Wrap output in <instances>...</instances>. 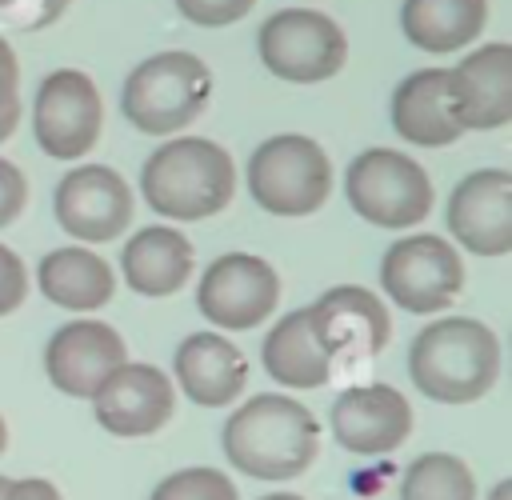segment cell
Returning a JSON list of instances; mask_svg holds the SVG:
<instances>
[{"mask_svg": "<svg viewBox=\"0 0 512 500\" xmlns=\"http://www.w3.org/2000/svg\"><path fill=\"white\" fill-rule=\"evenodd\" d=\"M220 448L228 464L252 480H292L312 468L320 424L300 400L284 392H260L228 416Z\"/></svg>", "mask_w": 512, "mask_h": 500, "instance_id": "cell-1", "label": "cell"}, {"mask_svg": "<svg viewBox=\"0 0 512 500\" xmlns=\"http://www.w3.org/2000/svg\"><path fill=\"white\" fill-rule=\"evenodd\" d=\"M408 376L436 404H472L500 376V340L472 316H444L408 344Z\"/></svg>", "mask_w": 512, "mask_h": 500, "instance_id": "cell-2", "label": "cell"}, {"mask_svg": "<svg viewBox=\"0 0 512 500\" xmlns=\"http://www.w3.org/2000/svg\"><path fill=\"white\" fill-rule=\"evenodd\" d=\"M140 192L156 216L168 220H208L228 208L236 192L232 156L204 136H176L160 144L140 168Z\"/></svg>", "mask_w": 512, "mask_h": 500, "instance_id": "cell-3", "label": "cell"}, {"mask_svg": "<svg viewBox=\"0 0 512 500\" xmlns=\"http://www.w3.org/2000/svg\"><path fill=\"white\" fill-rule=\"evenodd\" d=\"M212 100V72L196 52L144 56L120 88V112L136 132L172 136L188 128Z\"/></svg>", "mask_w": 512, "mask_h": 500, "instance_id": "cell-4", "label": "cell"}, {"mask_svg": "<svg viewBox=\"0 0 512 500\" xmlns=\"http://www.w3.org/2000/svg\"><path fill=\"white\" fill-rule=\"evenodd\" d=\"M248 196L268 216H312L332 192L328 152L300 132H280L256 144L244 168Z\"/></svg>", "mask_w": 512, "mask_h": 500, "instance_id": "cell-5", "label": "cell"}, {"mask_svg": "<svg viewBox=\"0 0 512 500\" xmlns=\"http://www.w3.org/2000/svg\"><path fill=\"white\" fill-rule=\"evenodd\" d=\"M344 196L352 212L376 228H412L432 212V180L408 156L392 148H364L344 172Z\"/></svg>", "mask_w": 512, "mask_h": 500, "instance_id": "cell-6", "label": "cell"}, {"mask_svg": "<svg viewBox=\"0 0 512 500\" xmlns=\"http://www.w3.org/2000/svg\"><path fill=\"white\" fill-rule=\"evenodd\" d=\"M260 64L288 84H320L348 60L344 28L316 8H284L260 24Z\"/></svg>", "mask_w": 512, "mask_h": 500, "instance_id": "cell-7", "label": "cell"}, {"mask_svg": "<svg viewBox=\"0 0 512 500\" xmlns=\"http://www.w3.org/2000/svg\"><path fill=\"white\" fill-rule=\"evenodd\" d=\"M380 288L400 312H412V316L444 312L464 288L460 252L432 232L400 236L380 256Z\"/></svg>", "mask_w": 512, "mask_h": 500, "instance_id": "cell-8", "label": "cell"}, {"mask_svg": "<svg viewBox=\"0 0 512 500\" xmlns=\"http://www.w3.org/2000/svg\"><path fill=\"white\" fill-rule=\"evenodd\" d=\"M104 128L100 88L80 68H56L40 80L32 100V136L52 160H80L96 148Z\"/></svg>", "mask_w": 512, "mask_h": 500, "instance_id": "cell-9", "label": "cell"}, {"mask_svg": "<svg viewBox=\"0 0 512 500\" xmlns=\"http://www.w3.org/2000/svg\"><path fill=\"white\" fill-rule=\"evenodd\" d=\"M280 304V276L264 256L224 252L216 256L196 288V308L220 332H248L268 320Z\"/></svg>", "mask_w": 512, "mask_h": 500, "instance_id": "cell-10", "label": "cell"}, {"mask_svg": "<svg viewBox=\"0 0 512 500\" xmlns=\"http://www.w3.org/2000/svg\"><path fill=\"white\" fill-rule=\"evenodd\" d=\"M56 224L80 244H108L132 220V188L108 164H80L60 176L52 192Z\"/></svg>", "mask_w": 512, "mask_h": 500, "instance_id": "cell-11", "label": "cell"}, {"mask_svg": "<svg viewBox=\"0 0 512 500\" xmlns=\"http://www.w3.org/2000/svg\"><path fill=\"white\" fill-rule=\"evenodd\" d=\"M448 236L472 256H508L512 252V172L476 168L468 172L444 204Z\"/></svg>", "mask_w": 512, "mask_h": 500, "instance_id": "cell-12", "label": "cell"}, {"mask_svg": "<svg viewBox=\"0 0 512 500\" xmlns=\"http://www.w3.org/2000/svg\"><path fill=\"white\" fill-rule=\"evenodd\" d=\"M124 360H128V348H124L120 332L92 316H76V320L60 324L44 348V372H48L52 388L72 400H92V392Z\"/></svg>", "mask_w": 512, "mask_h": 500, "instance_id": "cell-13", "label": "cell"}, {"mask_svg": "<svg viewBox=\"0 0 512 500\" xmlns=\"http://www.w3.org/2000/svg\"><path fill=\"white\" fill-rule=\"evenodd\" d=\"M176 388L156 364L124 360L96 392H92V416L104 432L120 440H140L160 432L172 420Z\"/></svg>", "mask_w": 512, "mask_h": 500, "instance_id": "cell-14", "label": "cell"}, {"mask_svg": "<svg viewBox=\"0 0 512 500\" xmlns=\"http://www.w3.org/2000/svg\"><path fill=\"white\" fill-rule=\"evenodd\" d=\"M308 316H312V332L320 348L332 360L336 356L372 360L388 348V336H392V316L384 300L360 284H336L320 292V300L308 304Z\"/></svg>", "mask_w": 512, "mask_h": 500, "instance_id": "cell-15", "label": "cell"}, {"mask_svg": "<svg viewBox=\"0 0 512 500\" xmlns=\"http://www.w3.org/2000/svg\"><path fill=\"white\" fill-rule=\"evenodd\" d=\"M448 104L460 132H496L512 120V44H480L448 68Z\"/></svg>", "mask_w": 512, "mask_h": 500, "instance_id": "cell-16", "label": "cell"}, {"mask_svg": "<svg viewBox=\"0 0 512 500\" xmlns=\"http://www.w3.org/2000/svg\"><path fill=\"white\" fill-rule=\"evenodd\" d=\"M332 436L356 456H388L412 436V404L392 384H356L332 400Z\"/></svg>", "mask_w": 512, "mask_h": 500, "instance_id": "cell-17", "label": "cell"}, {"mask_svg": "<svg viewBox=\"0 0 512 500\" xmlns=\"http://www.w3.org/2000/svg\"><path fill=\"white\" fill-rule=\"evenodd\" d=\"M180 392L196 408H224L248 384V360L224 332H192L180 340L172 360Z\"/></svg>", "mask_w": 512, "mask_h": 500, "instance_id": "cell-18", "label": "cell"}, {"mask_svg": "<svg viewBox=\"0 0 512 500\" xmlns=\"http://www.w3.org/2000/svg\"><path fill=\"white\" fill-rule=\"evenodd\" d=\"M392 128L416 148H444L464 136L448 104V68H416L396 84Z\"/></svg>", "mask_w": 512, "mask_h": 500, "instance_id": "cell-19", "label": "cell"}, {"mask_svg": "<svg viewBox=\"0 0 512 500\" xmlns=\"http://www.w3.org/2000/svg\"><path fill=\"white\" fill-rule=\"evenodd\" d=\"M192 244L172 224H148L120 248V272L140 296H172L192 276Z\"/></svg>", "mask_w": 512, "mask_h": 500, "instance_id": "cell-20", "label": "cell"}, {"mask_svg": "<svg viewBox=\"0 0 512 500\" xmlns=\"http://www.w3.org/2000/svg\"><path fill=\"white\" fill-rule=\"evenodd\" d=\"M36 284L64 312H96L116 292V276H112L108 260L92 248H52V252H44L40 264H36Z\"/></svg>", "mask_w": 512, "mask_h": 500, "instance_id": "cell-21", "label": "cell"}, {"mask_svg": "<svg viewBox=\"0 0 512 500\" xmlns=\"http://www.w3.org/2000/svg\"><path fill=\"white\" fill-rule=\"evenodd\" d=\"M260 360H264V372L284 384V388H320L328 384L332 376V356L320 348L316 332H312V316L308 308H296V312H284L272 332L264 336V348H260Z\"/></svg>", "mask_w": 512, "mask_h": 500, "instance_id": "cell-22", "label": "cell"}, {"mask_svg": "<svg viewBox=\"0 0 512 500\" xmlns=\"http://www.w3.org/2000/svg\"><path fill=\"white\" fill-rule=\"evenodd\" d=\"M400 28L420 52L448 56L480 40L488 28V0H404Z\"/></svg>", "mask_w": 512, "mask_h": 500, "instance_id": "cell-23", "label": "cell"}, {"mask_svg": "<svg viewBox=\"0 0 512 500\" xmlns=\"http://www.w3.org/2000/svg\"><path fill=\"white\" fill-rule=\"evenodd\" d=\"M400 500H476V476L452 452H424L408 464Z\"/></svg>", "mask_w": 512, "mask_h": 500, "instance_id": "cell-24", "label": "cell"}, {"mask_svg": "<svg viewBox=\"0 0 512 500\" xmlns=\"http://www.w3.org/2000/svg\"><path fill=\"white\" fill-rule=\"evenodd\" d=\"M148 500H240L236 484L220 468H180L164 476Z\"/></svg>", "mask_w": 512, "mask_h": 500, "instance_id": "cell-25", "label": "cell"}, {"mask_svg": "<svg viewBox=\"0 0 512 500\" xmlns=\"http://www.w3.org/2000/svg\"><path fill=\"white\" fill-rule=\"evenodd\" d=\"M72 0H0V24L16 32H40L68 12Z\"/></svg>", "mask_w": 512, "mask_h": 500, "instance_id": "cell-26", "label": "cell"}, {"mask_svg": "<svg viewBox=\"0 0 512 500\" xmlns=\"http://www.w3.org/2000/svg\"><path fill=\"white\" fill-rule=\"evenodd\" d=\"M180 16L188 24H200V28H228L236 20H244L256 0H176Z\"/></svg>", "mask_w": 512, "mask_h": 500, "instance_id": "cell-27", "label": "cell"}, {"mask_svg": "<svg viewBox=\"0 0 512 500\" xmlns=\"http://www.w3.org/2000/svg\"><path fill=\"white\" fill-rule=\"evenodd\" d=\"M24 296H28V268L8 244H0V316L16 312Z\"/></svg>", "mask_w": 512, "mask_h": 500, "instance_id": "cell-28", "label": "cell"}, {"mask_svg": "<svg viewBox=\"0 0 512 500\" xmlns=\"http://www.w3.org/2000/svg\"><path fill=\"white\" fill-rule=\"evenodd\" d=\"M24 204H28V180H24V172L12 160L0 156V228H8L24 212Z\"/></svg>", "mask_w": 512, "mask_h": 500, "instance_id": "cell-29", "label": "cell"}, {"mask_svg": "<svg viewBox=\"0 0 512 500\" xmlns=\"http://www.w3.org/2000/svg\"><path fill=\"white\" fill-rule=\"evenodd\" d=\"M0 500H60V488L44 476H24V480H8Z\"/></svg>", "mask_w": 512, "mask_h": 500, "instance_id": "cell-30", "label": "cell"}, {"mask_svg": "<svg viewBox=\"0 0 512 500\" xmlns=\"http://www.w3.org/2000/svg\"><path fill=\"white\" fill-rule=\"evenodd\" d=\"M16 88H20V64H16L12 44L0 36V108H4V104H12V100H20V96H16Z\"/></svg>", "mask_w": 512, "mask_h": 500, "instance_id": "cell-31", "label": "cell"}, {"mask_svg": "<svg viewBox=\"0 0 512 500\" xmlns=\"http://www.w3.org/2000/svg\"><path fill=\"white\" fill-rule=\"evenodd\" d=\"M16 124H20V100H12V104L0 108V140H8L16 132Z\"/></svg>", "mask_w": 512, "mask_h": 500, "instance_id": "cell-32", "label": "cell"}, {"mask_svg": "<svg viewBox=\"0 0 512 500\" xmlns=\"http://www.w3.org/2000/svg\"><path fill=\"white\" fill-rule=\"evenodd\" d=\"M488 500H512V480H500V484L488 492Z\"/></svg>", "mask_w": 512, "mask_h": 500, "instance_id": "cell-33", "label": "cell"}, {"mask_svg": "<svg viewBox=\"0 0 512 500\" xmlns=\"http://www.w3.org/2000/svg\"><path fill=\"white\" fill-rule=\"evenodd\" d=\"M260 500H304V496H296V492H268V496H260Z\"/></svg>", "mask_w": 512, "mask_h": 500, "instance_id": "cell-34", "label": "cell"}, {"mask_svg": "<svg viewBox=\"0 0 512 500\" xmlns=\"http://www.w3.org/2000/svg\"><path fill=\"white\" fill-rule=\"evenodd\" d=\"M8 448V424H4V416H0V452Z\"/></svg>", "mask_w": 512, "mask_h": 500, "instance_id": "cell-35", "label": "cell"}, {"mask_svg": "<svg viewBox=\"0 0 512 500\" xmlns=\"http://www.w3.org/2000/svg\"><path fill=\"white\" fill-rule=\"evenodd\" d=\"M4 488H8V476H0V496H4Z\"/></svg>", "mask_w": 512, "mask_h": 500, "instance_id": "cell-36", "label": "cell"}]
</instances>
